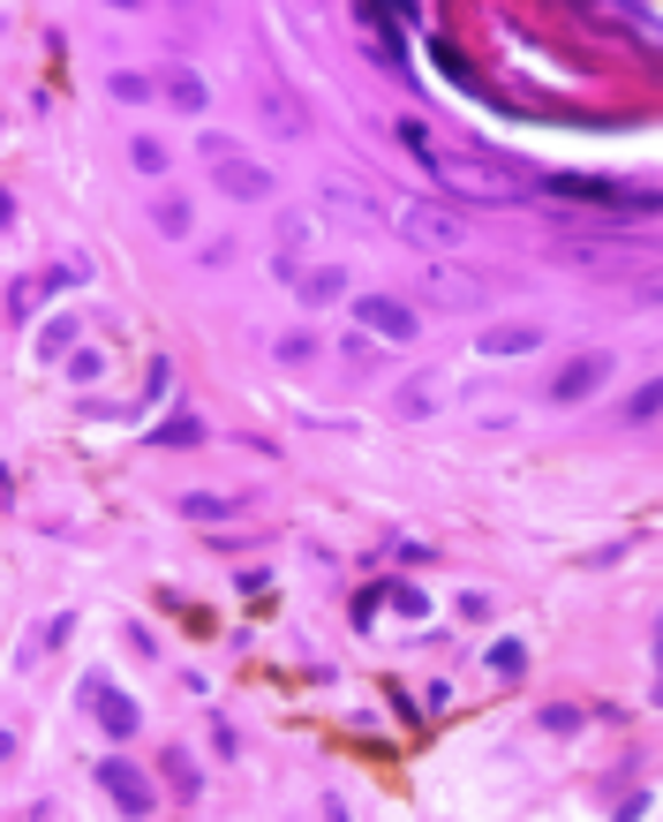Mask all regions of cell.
Listing matches in <instances>:
<instances>
[{"label": "cell", "instance_id": "1", "mask_svg": "<svg viewBox=\"0 0 663 822\" xmlns=\"http://www.w3.org/2000/svg\"><path fill=\"white\" fill-rule=\"evenodd\" d=\"M392 136L408 144L422 167L438 173L445 189H453V204H513V197H528L536 181H528V167H513V159H483V151H438L430 136H422V122H392Z\"/></svg>", "mask_w": 663, "mask_h": 822}, {"label": "cell", "instance_id": "2", "mask_svg": "<svg viewBox=\"0 0 663 822\" xmlns=\"http://www.w3.org/2000/svg\"><path fill=\"white\" fill-rule=\"evenodd\" d=\"M400 234H408V242H422V250H460V242H467V219H460V204L408 197V204H400Z\"/></svg>", "mask_w": 663, "mask_h": 822}, {"label": "cell", "instance_id": "3", "mask_svg": "<svg viewBox=\"0 0 663 822\" xmlns=\"http://www.w3.org/2000/svg\"><path fill=\"white\" fill-rule=\"evenodd\" d=\"M422 303L445 309V317H475V309L491 303V287L475 280V272H453V264H430L422 272Z\"/></svg>", "mask_w": 663, "mask_h": 822}, {"label": "cell", "instance_id": "4", "mask_svg": "<svg viewBox=\"0 0 663 822\" xmlns=\"http://www.w3.org/2000/svg\"><path fill=\"white\" fill-rule=\"evenodd\" d=\"M355 317H362V333L385 340V347H414V340H422V317H414V303H400V295H362Z\"/></svg>", "mask_w": 663, "mask_h": 822}, {"label": "cell", "instance_id": "5", "mask_svg": "<svg viewBox=\"0 0 663 822\" xmlns=\"http://www.w3.org/2000/svg\"><path fill=\"white\" fill-rule=\"evenodd\" d=\"M91 778H98V792L122 808L128 822H144L151 815V778L136 770V762H122V755H106V762H91Z\"/></svg>", "mask_w": 663, "mask_h": 822}, {"label": "cell", "instance_id": "6", "mask_svg": "<svg viewBox=\"0 0 663 822\" xmlns=\"http://www.w3.org/2000/svg\"><path fill=\"white\" fill-rule=\"evenodd\" d=\"M603 378H611V355H603V347H588V355H573V362L550 378V400H558V408H580V400H596V392H603Z\"/></svg>", "mask_w": 663, "mask_h": 822}, {"label": "cell", "instance_id": "7", "mask_svg": "<svg viewBox=\"0 0 663 822\" xmlns=\"http://www.w3.org/2000/svg\"><path fill=\"white\" fill-rule=\"evenodd\" d=\"M83 702H91V717L106 725V739H136V733H144V709H136L114 679H83Z\"/></svg>", "mask_w": 663, "mask_h": 822}, {"label": "cell", "instance_id": "8", "mask_svg": "<svg viewBox=\"0 0 663 822\" xmlns=\"http://www.w3.org/2000/svg\"><path fill=\"white\" fill-rule=\"evenodd\" d=\"M211 189L234 197V204H272V167H256V159H227V167H211Z\"/></svg>", "mask_w": 663, "mask_h": 822}, {"label": "cell", "instance_id": "9", "mask_svg": "<svg viewBox=\"0 0 663 822\" xmlns=\"http://www.w3.org/2000/svg\"><path fill=\"white\" fill-rule=\"evenodd\" d=\"M256 122H264L272 136H302V129H309V114L294 106L287 84H264V91H256Z\"/></svg>", "mask_w": 663, "mask_h": 822}, {"label": "cell", "instance_id": "10", "mask_svg": "<svg viewBox=\"0 0 663 822\" xmlns=\"http://www.w3.org/2000/svg\"><path fill=\"white\" fill-rule=\"evenodd\" d=\"M294 295L309 309L339 303V295H347V264H302V272H294Z\"/></svg>", "mask_w": 663, "mask_h": 822}, {"label": "cell", "instance_id": "11", "mask_svg": "<svg viewBox=\"0 0 663 822\" xmlns=\"http://www.w3.org/2000/svg\"><path fill=\"white\" fill-rule=\"evenodd\" d=\"M159 98H166V106H181V114H204V106H211V91H204V76H197V68H166V76H159Z\"/></svg>", "mask_w": 663, "mask_h": 822}, {"label": "cell", "instance_id": "12", "mask_svg": "<svg viewBox=\"0 0 663 822\" xmlns=\"http://www.w3.org/2000/svg\"><path fill=\"white\" fill-rule=\"evenodd\" d=\"M438 392H445V378H408V386L392 392V415H400V423H422V415H438Z\"/></svg>", "mask_w": 663, "mask_h": 822}, {"label": "cell", "instance_id": "13", "mask_svg": "<svg viewBox=\"0 0 663 822\" xmlns=\"http://www.w3.org/2000/svg\"><path fill=\"white\" fill-rule=\"evenodd\" d=\"M475 347H483V355H497V362H505V355H536V347H543V325H491Z\"/></svg>", "mask_w": 663, "mask_h": 822}, {"label": "cell", "instance_id": "14", "mask_svg": "<svg viewBox=\"0 0 663 822\" xmlns=\"http://www.w3.org/2000/svg\"><path fill=\"white\" fill-rule=\"evenodd\" d=\"M159 770H166V792H173V800H181V808H189V800H197V762H189V755H181V747H166L159 755Z\"/></svg>", "mask_w": 663, "mask_h": 822}, {"label": "cell", "instance_id": "15", "mask_svg": "<svg viewBox=\"0 0 663 822\" xmlns=\"http://www.w3.org/2000/svg\"><path fill=\"white\" fill-rule=\"evenodd\" d=\"M325 204H339V212H355V219H385V204H377L370 189H355V181H339V173L325 181Z\"/></svg>", "mask_w": 663, "mask_h": 822}, {"label": "cell", "instance_id": "16", "mask_svg": "<svg viewBox=\"0 0 663 822\" xmlns=\"http://www.w3.org/2000/svg\"><path fill=\"white\" fill-rule=\"evenodd\" d=\"M596 23H619V31H641L649 45H663V15H649V8H596Z\"/></svg>", "mask_w": 663, "mask_h": 822}, {"label": "cell", "instance_id": "17", "mask_svg": "<svg viewBox=\"0 0 663 822\" xmlns=\"http://www.w3.org/2000/svg\"><path fill=\"white\" fill-rule=\"evenodd\" d=\"M106 98H122V106H151L159 84H151V76H136V68H114V76H106Z\"/></svg>", "mask_w": 663, "mask_h": 822}, {"label": "cell", "instance_id": "18", "mask_svg": "<svg viewBox=\"0 0 663 822\" xmlns=\"http://www.w3.org/2000/svg\"><path fill=\"white\" fill-rule=\"evenodd\" d=\"M76 355V317H53L39 333V362H69Z\"/></svg>", "mask_w": 663, "mask_h": 822}, {"label": "cell", "instance_id": "19", "mask_svg": "<svg viewBox=\"0 0 663 822\" xmlns=\"http://www.w3.org/2000/svg\"><path fill=\"white\" fill-rule=\"evenodd\" d=\"M151 226H159L166 242H189V204H181V197H159V204H151Z\"/></svg>", "mask_w": 663, "mask_h": 822}, {"label": "cell", "instance_id": "20", "mask_svg": "<svg viewBox=\"0 0 663 822\" xmlns=\"http://www.w3.org/2000/svg\"><path fill=\"white\" fill-rule=\"evenodd\" d=\"M619 415H625V423H656V415H663V378H649V386L633 392V400H625Z\"/></svg>", "mask_w": 663, "mask_h": 822}, {"label": "cell", "instance_id": "21", "mask_svg": "<svg viewBox=\"0 0 663 822\" xmlns=\"http://www.w3.org/2000/svg\"><path fill=\"white\" fill-rule=\"evenodd\" d=\"M128 167H136V173H166L173 159H166V144H159V136H136V144H128Z\"/></svg>", "mask_w": 663, "mask_h": 822}, {"label": "cell", "instance_id": "22", "mask_svg": "<svg viewBox=\"0 0 663 822\" xmlns=\"http://www.w3.org/2000/svg\"><path fill=\"white\" fill-rule=\"evenodd\" d=\"M181 514H189V520H227V514H234V498H219V491H189Z\"/></svg>", "mask_w": 663, "mask_h": 822}, {"label": "cell", "instance_id": "23", "mask_svg": "<svg viewBox=\"0 0 663 822\" xmlns=\"http://www.w3.org/2000/svg\"><path fill=\"white\" fill-rule=\"evenodd\" d=\"M151 445H204V423H197V415H173V423L151 431Z\"/></svg>", "mask_w": 663, "mask_h": 822}, {"label": "cell", "instance_id": "24", "mask_svg": "<svg viewBox=\"0 0 663 822\" xmlns=\"http://www.w3.org/2000/svg\"><path fill=\"white\" fill-rule=\"evenodd\" d=\"M491 672H497V679H520V672H528V650H520V642H497V650H491Z\"/></svg>", "mask_w": 663, "mask_h": 822}, {"label": "cell", "instance_id": "25", "mask_svg": "<svg viewBox=\"0 0 663 822\" xmlns=\"http://www.w3.org/2000/svg\"><path fill=\"white\" fill-rule=\"evenodd\" d=\"M69 370H76L83 386H98V370H106V355H98V347H76V355H69Z\"/></svg>", "mask_w": 663, "mask_h": 822}, {"label": "cell", "instance_id": "26", "mask_svg": "<svg viewBox=\"0 0 663 822\" xmlns=\"http://www.w3.org/2000/svg\"><path fill=\"white\" fill-rule=\"evenodd\" d=\"M385 597H392V611H408V619H422V589H414V581H392Z\"/></svg>", "mask_w": 663, "mask_h": 822}, {"label": "cell", "instance_id": "27", "mask_svg": "<svg viewBox=\"0 0 663 822\" xmlns=\"http://www.w3.org/2000/svg\"><path fill=\"white\" fill-rule=\"evenodd\" d=\"M347 362H355V370H370V362H377V347H370V333H355V340H347Z\"/></svg>", "mask_w": 663, "mask_h": 822}, {"label": "cell", "instance_id": "28", "mask_svg": "<svg viewBox=\"0 0 663 822\" xmlns=\"http://www.w3.org/2000/svg\"><path fill=\"white\" fill-rule=\"evenodd\" d=\"M656 664H663V619H656Z\"/></svg>", "mask_w": 663, "mask_h": 822}]
</instances>
